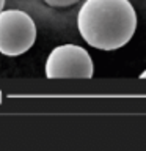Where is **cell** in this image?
Wrapping results in <instances>:
<instances>
[{"label":"cell","instance_id":"obj_1","mask_svg":"<svg viewBox=\"0 0 146 151\" xmlns=\"http://www.w3.org/2000/svg\"><path fill=\"white\" fill-rule=\"evenodd\" d=\"M137 13L129 0H85L77 14L80 36L94 49L118 50L137 30Z\"/></svg>","mask_w":146,"mask_h":151},{"label":"cell","instance_id":"obj_2","mask_svg":"<svg viewBox=\"0 0 146 151\" xmlns=\"http://www.w3.org/2000/svg\"><path fill=\"white\" fill-rule=\"evenodd\" d=\"M36 40V25L21 9L0 11V54L17 57L30 50Z\"/></svg>","mask_w":146,"mask_h":151},{"label":"cell","instance_id":"obj_3","mask_svg":"<svg viewBox=\"0 0 146 151\" xmlns=\"http://www.w3.org/2000/svg\"><path fill=\"white\" fill-rule=\"evenodd\" d=\"M94 74L93 58L82 46H57L46 61L47 79H91Z\"/></svg>","mask_w":146,"mask_h":151},{"label":"cell","instance_id":"obj_4","mask_svg":"<svg viewBox=\"0 0 146 151\" xmlns=\"http://www.w3.org/2000/svg\"><path fill=\"white\" fill-rule=\"evenodd\" d=\"M49 6L54 8H66V6H72L79 2V0H44Z\"/></svg>","mask_w":146,"mask_h":151},{"label":"cell","instance_id":"obj_5","mask_svg":"<svg viewBox=\"0 0 146 151\" xmlns=\"http://www.w3.org/2000/svg\"><path fill=\"white\" fill-rule=\"evenodd\" d=\"M5 2H6V0H0V11L3 9V6H5Z\"/></svg>","mask_w":146,"mask_h":151},{"label":"cell","instance_id":"obj_6","mask_svg":"<svg viewBox=\"0 0 146 151\" xmlns=\"http://www.w3.org/2000/svg\"><path fill=\"white\" fill-rule=\"evenodd\" d=\"M140 79H146V69H145V71H143V73H141V74H140Z\"/></svg>","mask_w":146,"mask_h":151}]
</instances>
